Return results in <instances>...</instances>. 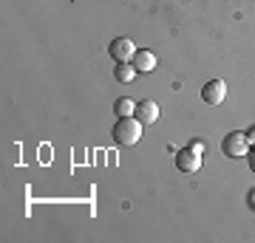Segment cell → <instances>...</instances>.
Returning a JSON list of instances; mask_svg holds the SVG:
<instances>
[{
    "label": "cell",
    "mask_w": 255,
    "mask_h": 243,
    "mask_svg": "<svg viewBox=\"0 0 255 243\" xmlns=\"http://www.w3.org/2000/svg\"><path fill=\"white\" fill-rule=\"evenodd\" d=\"M130 65H133L136 71H142V74H150L156 68V54H153V51H147V48H142V51L136 48V54H133Z\"/></svg>",
    "instance_id": "52a82bcc"
},
{
    "label": "cell",
    "mask_w": 255,
    "mask_h": 243,
    "mask_svg": "<svg viewBox=\"0 0 255 243\" xmlns=\"http://www.w3.org/2000/svg\"><path fill=\"white\" fill-rule=\"evenodd\" d=\"M250 207L255 209V189H253V192H250Z\"/></svg>",
    "instance_id": "7c38bea8"
},
{
    "label": "cell",
    "mask_w": 255,
    "mask_h": 243,
    "mask_svg": "<svg viewBox=\"0 0 255 243\" xmlns=\"http://www.w3.org/2000/svg\"><path fill=\"white\" fill-rule=\"evenodd\" d=\"M136 74H139V71H136L130 63H117V68H114V77H117L119 82H125V85L136 80Z\"/></svg>",
    "instance_id": "ba28073f"
},
{
    "label": "cell",
    "mask_w": 255,
    "mask_h": 243,
    "mask_svg": "<svg viewBox=\"0 0 255 243\" xmlns=\"http://www.w3.org/2000/svg\"><path fill=\"white\" fill-rule=\"evenodd\" d=\"M133 116H136L142 125H153L156 119H159V105H156L153 99H142L136 105V113H133Z\"/></svg>",
    "instance_id": "8992f818"
},
{
    "label": "cell",
    "mask_w": 255,
    "mask_h": 243,
    "mask_svg": "<svg viewBox=\"0 0 255 243\" xmlns=\"http://www.w3.org/2000/svg\"><path fill=\"white\" fill-rule=\"evenodd\" d=\"M221 153L227 159H244L250 153V142H247V133H227L221 139Z\"/></svg>",
    "instance_id": "7a4b0ae2"
},
{
    "label": "cell",
    "mask_w": 255,
    "mask_h": 243,
    "mask_svg": "<svg viewBox=\"0 0 255 243\" xmlns=\"http://www.w3.org/2000/svg\"><path fill=\"white\" fill-rule=\"evenodd\" d=\"M176 167L182 172H196L201 167V144L193 142L190 147H184V150H179L176 153Z\"/></svg>",
    "instance_id": "3957f363"
},
{
    "label": "cell",
    "mask_w": 255,
    "mask_h": 243,
    "mask_svg": "<svg viewBox=\"0 0 255 243\" xmlns=\"http://www.w3.org/2000/svg\"><path fill=\"white\" fill-rule=\"evenodd\" d=\"M114 113H117V116H133V113H136V102L122 96V99H117V105H114Z\"/></svg>",
    "instance_id": "9c48e42d"
},
{
    "label": "cell",
    "mask_w": 255,
    "mask_h": 243,
    "mask_svg": "<svg viewBox=\"0 0 255 243\" xmlns=\"http://www.w3.org/2000/svg\"><path fill=\"white\" fill-rule=\"evenodd\" d=\"M108 51L114 57V63H130L133 54H136V45H133V40H128V37H117L108 45Z\"/></svg>",
    "instance_id": "277c9868"
},
{
    "label": "cell",
    "mask_w": 255,
    "mask_h": 243,
    "mask_svg": "<svg viewBox=\"0 0 255 243\" xmlns=\"http://www.w3.org/2000/svg\"><path fill=\"white\" fill-rule=\"evenodd\" d=\"M201 99L207 102V105H213V108L221 105V102L227 99V85H224L221 80H210L207 85L201 88Z\"/></svg>",
    "instance_id": "5b68a950"
},
{
    "label": "cell",
    "mask_w": 255,
    "mask_h": 243,
    "mask_svg": "<svg viewBox=\"0 0 255 243\" xmlns=\"http://www.w3.org/2000/svg\"><path fill=\"white\" fill-rule=\"evenodd\" d=\"M250 170L255 172V147H253V153H250Z\"/></svg>",
    "instance_id": "8fae6325"
},
{
    "label": "cell",
    "mask_w": 255,
    "mask_h": 243,
    "mask_svg": "<svg viewBox=\"0 0 255 243\" xmlns=\"http://www.w3.org/2000/svg\"><path fill=\"white\" fill-rule=\"evenodd\" d=\"M139 139H142V122L136 116H119V122L114 125V142L130 147Z\"/></svg>",
    "instance_id": "6da1fadb"
},
{
    "label": "cell",
    "mask_w": 255,
    "mask_h": 243,
    "mask_svg": "<svg viewBox=\"0 0 255 243\" xmlns=\"http://www.w3.org/2000/svg\"><path fill=\"white\" fill-rule=\"evenodd\" d=\"M247 142H250V147H255V127L247 130Z\"/></svg>",
    "instance_id": "30bf717a"
}]
</instances>
